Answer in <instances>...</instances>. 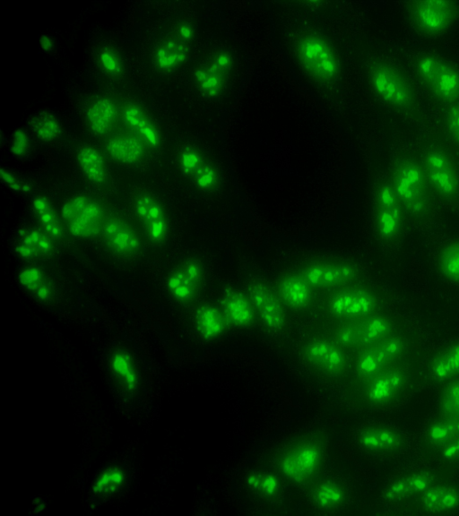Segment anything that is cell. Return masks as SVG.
Returning a JSON list of instances; mask_svg holds the SVG:
<instances>
[{"mask_svg":"<svg viewBox=\"0 0 459 516\" xmlns=\"http://www.w3.org/2000/svg\"><path fill=\"white\" fill-rule=\"evenodd\" d=\"M389 180L408 219L426 224L434 211V195L420 159L413 153L400 154L391 167Z\"/></svg>","mask_w":459,"mask_h":516,"instance_id":"obj_1","label":"cell"},{"mask_svg":"<svg viewBox=\"0 0 459 516\" xmlns=\"http://www.w3.org/2000/svg\"><path fill=\"white\" fill-rule=\"evenodd\" d=\"M416 366L415 357L355 381L353 400L359 408L368 409L385 408L399 402L412 387Z\"/></svg>","mask_w":459,"mask_h":516,"instance_id":"obj_2","label":"cell"},{"mask_svg":"<svg viewBox=\"0 0 459 516\" xmlns=\"http://www.w3.org/2000/svg\"><path fill=\"white\" fill-rule=\"evenodd\" d=\"M325 452V438L319 433H307L281 451L276 459L278 472L290 483L305 484L318 473Z\"/></svg>","mask_w":459,"mask_h":516,"instance_id":"obj_3","label":"cell"},{"mask_svg":"<svg viewBox=\"0 0 459 516\" xmlns=\"http://www.w3.org/2000/svg\"><path fill=\"white\" fill-rule=\"evenodd\" d=\"M415 357V337L404 328L358 351L351 366L358 381Z\"/></svg>","mask_w":459,"mask_h":516,"instance_id":"obj_4","label":"cell"},{"mask_svg":"<svg viewBox=\"0 0 459 516\" xmlns=\"http://www.w3.org/2000/svg\"><path fill=\"white\" fill-rule=\"evenodd\" d=\"M420 159L434 197L447 206H457L459 165L452 153L440 144H431Z\"/></svg>","mask_w":459,"mask_h":516,"instance_id":"obj_5","label":"cell"},{"mask_svg":"<svg viewBox=\"0 0 459 516\" xmlns=\"http://www.w3.org/2000/svg\"><path fill=\"white\" fill-rule=\"evenodd\" d=\"M368 79L377 97L394 109L408 113L416 108V90L399 66L386 60H376L369 66Z\"/></svg>","mask_w":459,"mask_h":516,"instance_id":"obj_6","label":"cell"},{"mask_svg":"<svg viewBox=\"0 0 459 516\" xmlns=\"http://www.w3.org/2000/svg\"><path fill=\"white\" fill-rule=\"evenodd\" d=\"M403 329L404 325L399 317L379 311L362 318L344 321L337 327L334 340L346 351L357 353Z\"/></svg>","mask_w":459,"mask_h":516,"instance_id":"obj_7","label":"cell"},{"mask_svg":"<svg viewBox=\"0 0 459 516\" xmlns=\"http://www.w3.org/2000/svg\"><path fill=\"white\" fill-rule=\"evenodd\" d=\"M414 68L420 81L439 102L448 106L459 101V68L429 52L419 54Z\"/></svg>","mask_w":459,"mask_h":516,"instance_id":"obj_8","label":"cell"},{"mask_svg":"<svg viewBox=\"0 0 459 516\" xmlns=\"http://www.w3.org/2000/svg\"><path fill=\"white\" fill-rule=\"evenodd\" d=\"M406 215L389 178L381 180L374 195L373 223L377 237L384 245L398 244L404 236Z\"/></svg>","mask_w":459,"mask_h":516,"instance_id":"obj_9","label":"cell"},{"mask_svg":"<svg viewBox=\"0 0 459 516\" xmlns=\"http://www.w3.org/2000/svg\"><path fill=\"white\" fill-rule=\"evenodd\" d=\"M405 9L412 28L425 38L445 34L459 19V3L456 1H410Z\"/></svg>","mask_w":459,"mask_h":516,"instance_id":"obj_10","label":"cell"},{"mask_svg":"<svg viewBox=\"0 0 459 516\" xmlns=\"http://www.w3.org/2000/svg\"><path fill=\"white\" fill-rule=\"evenodd\" d=\"M305 366L326 380H335L347 373L350 366L347 351L335 340L315 337L301 348Z\"/></svg>","mask_w":459,"mask_h":516,"instance_id":"obj_11","label":"cell"},{"mask_svg":"<svg viewBox=\"0 0 459 516\" xmlns=\"http://www.w3.org/2000/svg\"><path fill=\"white\" fill-rule=\"evenodd\" d=\"M60 217L68 232L81 239L100 234L106 219L101 204L86 194L67 199L61 206Z\"/></svg>","mask_w":459,"mask_h":516,"instance_id":"obj_12","label":"cell"},{"mask_svg":"<svg viewBox=\"0 0 459 516\" xmlns=\"http://www.w3.org/2000/svg\"><path fill=\"white\" fill-rule=\"evenodd\" d=\"M382 302L376 288L355 282L337 288L329 299L328 307L334 317L348 321L381 311Z\"/></svg>","mask_w":459,"mask_h":516,"instance_id":"obj_13","label":"cell"},{"mask_svg":"<svg viewBox=\"0 0 459 516\" xmlns=\"http://www.w3.org/2000/svg\"><path fill=\"white\" fill-rule=\"evenodd\" d=\"M300 274L313 288L337 289L359 278L357 264L342 258H316L301 265Z\"/></svg>","mask_w":459,"mask_h":516,"instance_id":"obj_14","label":"cell"},{"mask_svg":"<svg viewBox=\"0 0 459 516\" xmlns=\"http://www.w3.org/2000/svg\"><path fill=\"white\" fill-rule=\"evenodd\" d=\"M296 51L301 65L317 81L330 82L340 72L339 61L333 49L321 36H303L298 41Z\"/></svg>","mask_w":459,"mask_h":516,"instance_id":"obj_15","label":"cell"},{"mask_svg":"<svg viewBox=\"0 0 459 516\" xmlns=\"http://www.w3.org/2000/svg\"><path fill=\"white\" fill-rule=\"evenodd\" d=\"M205 271L203 262L197 258H186L176 264L166 278V288L177 303H193L202 291Z\"/></svg>","mask_w":459,"mask_h":516,"instance_id":"obj_16","label":"cell"},{"mask_svg":"<svg viewBox=\"0 0 459 516\" xmlns=\"http://www.w3.org/2000/svg\"><path fill=\"white\" fill-rule=\"evenodd\" d=\"M132 208L147 238L154 245L165 243L169 236L168 213L161 202L152 193L140 190L132 197Z\"/></svg>","mask_w":459,"mask_h":516,"instance_id":"obj_17","label":"cell"},{"mask_svg":"<svg viewBox=\"0 0 459 516\" xmlns=\"http://www.w3.org/2000/svg\"><path fill=\"white\" fill-rule=\"evenodd\" d=\"M178 163L182 174L199 190L213 192L221 185L218 168L195 147L184 146L178 152Z\"/></svg>","mask_w":459,"mask_h":516,"instance_id":"obj_18","label":"cell"},{"mask_svg":"<svg viewBox=\"0 0 459 516\" xmlns=\"http://www.w3.org/2000/svg\"><path fill=\"white\" fill-rule=\"evenodd\" d=\"M101 238L107 250L120 258H131L142 250L141 236L134 227L120 216L106 218Z\"/></svg>","mask_w":459,"mask_h":516,"instance_id":"obj_19","label":"cell"},{"mask_svg":"<svg viewBox=\"0 0 459 516\" xmlns=\"http://www.w3.org/2000/svg\"><path fill=\"white\" fill-rule=\"evenodd\" d=\"M233 69V56L226 50L214 53L195 72L198 90L207 98H217L226 88Z\"/></svg>","mask_w":459,"mask_h":516,"instance_id":"obj_20","label":"cell"},{"mask_svg":"<svg viewBox=\"0 0 459 516\" xmlns=\"http://www.w3.org/2000/svg\"><path fill=\"white\" fill-rule=\"evenodd\" d=\"M248 296L267 328L280 331L285 326L287 322L285 304L276 289L264 281L255 280L249 285Z\"/></svg>","mask_w":459,"mask_h":516,"instance_id":"obj_21","label":"cell"},{"mask_svg":"<svg viewBox=\"0 0 459 516\" xmlns=\"http://www.w3.org/2000/svg\"><path fill=\"white\" fill-rule=\"evenodd\" d=\"M357 443L368 452L390 455L403 450L407 442L403 434L391 426L370 424L360 428Z\"/></svg>","mask_w":459,"mask_h":516,"instance_id":"obj_22","label":"cell"},{"mask_svg":"<svg viewBox=\"0 0 459 516\" xmlns=\"http://www.w3.org/2000/svg\"><path fill=\"white\" fill-rule=\"evenodd\" d=\"M438 480V475L431 469L412 470L392 480L386 486L384 495L392 503L414 500Z\"/></svg>","mask_w":459,"mask_h":516,"instance_id":"obj_23","label":"cell"},{"mask_svg":"<svg viewBox=\"0 0 459 516\" xmlns=\"http://www.w3.org/2000/svg\"><path fill=\"white\" fill-rule=\"evenodd\" d=\"M414 500L416 508L423 513L450 512L459 508V485L438 480Z\"/></svg>","mask_w":459,"mask_h":516,"instance_id":"obj_24","label":"cell"},{"mask_svg":"<svg viewBox=\"0 0 459 516\" xmlns=\"http://www.w3.org/2000/svg\"><path fill=\"white\" fill-rule=\"evenodd\" d=\"M425 372L430 383L440 386L459 378V340L435 351L427 360Z\"/></svg>","mask_w":459,"mask_h":516,"instance_id":"obj_25","label":"cell"},{"mask_svg":"<svg viewBox=\"0 0 459 516\" xmlns=\"http://www.w3.org/2000/svg\"><path fill=\"white\" fill-rule=\"evenodd\" d=\"M121 116L134 135L147 148H158L161 142L160 128L149 112L140 104L127 101L121 107Z\"/></svg>","mask_w":459,"mask_h":516,"instance_id":"obj_26","label":"cell"},{"mask_svg":"<svg viewBox=\"0 0 459 516\" xmlns=\"http://www.w3.org/2000/svg\"><path fill=\"white\" fill-rule=\"evenodd\" d=\"M189 53V43L172 34L160 40L154 47L152 63L158 73L169 74L186 63Z\"/></svg>","mask_w":459,"mask_h":516,"instance_id":"obj_27","label":"cell"},{"mask_svg":"<svg viewBox=\"0 0 459 516\" xmlns=\"http://www.w3.org/2000/svg\"><path fill=\"white\" fill-rule=\"evenodd\" d=\"M121 116V108L109 96L101 95L94 98L87 106L85 112L89 129L97 135L109 133Z\"/></svg>","mask_w":459,"mask_h":516,"instance_id":"obj_28","label":"cell"},{"mask_svg":"<svg viewBox=\"0 0 459 516\" xmlns=\"http://www.w3.org/2000/svg\"><path fill=\"white\" fill-rule=\"evenodd\" d=\"M313 288L300 272H286L278 281L276 290L288 307L295 311H303L313 301Z\"/></svg>","mask_w":459,"mask_h":516,"instance_id":"obj_29","label":"cell"},{"mask_svg":"<svg viewBox=\"0 0 459 516\" xmlns=\"http://www.w3.org/2000/svg\"><path fill=\"white\" fill-rule=\"evenodd\" d=\"M222 312L230 324L246 328L256 321L257 313L248 295L238 289L226 292L221 301Z\"/></svg>","mask_w":459,"mask_h":516,"instance_id":"obj_30","label":"cell"},{"mask_svg":"<svg viewBox=\"0 0 459 516\" xmlns=\"http://www.w3.org/2000/svg\"><path fill=\"white\" fill-rule=\"evenodd\" d=\"M14 251L24 259L48 257L55 251L54 240L42 228H22L19 232Z\"/></svg>","mask_w":459,"mask_h":516,"instance_id":"obj_31","label":"cell"},{"mask_svg":"<svg viewBox=\"0 0 459 516\" xmlns=\"http://www.w3.org/2000/svg\"><path fill=\"white\" fill-rule=\"evenodd\" d=\"M459 437V418L439 415L432 419L423 434L426 450L437 452Z\"/></svg>","mask_w":459,"mask_h":516,"instance_id":"obj_32","label":"cell"},{"mask_svg":"<svg viewBox=\"0 0 459 516\" xmlns=\"http://www.w3.org/2000/svg\"><path fill=\"white\" fill-rule=\"evenodd\" d=\"M108 156L122 165H137L146 157V145L135 135H117L105 144Z\"/></svg>","mask_w":459,"mask_h":516,"instance_id":"obj_33","label":"cell"},{"mask_svg":"<svg viewBox=\"0 0 459 516\" xmlns=\"http://www.w3.org/2000/svg\"><path fill=\"white\" fill-rule=\"evenodd\" d=\"M109 369L120 386L127 392H134L140 385V374L133 356L117 349L109 357Z\"/></svg>","mask_w":459,"mask_h":516,"instance_id":"obj_34","label":"cell"},{"mask_svg":"<svg viewBox=\"0 0 459 516\" xmlns=\"http://www.w3.org/2000/svg\"><path fill=\"white\" fill-rule=\"evenodd\" d=\"M76 161L85 178L91 184L102 185L108 178V168L102 154L93 146L81 145L76 150Z\"/></svg>","mask_w":459,"mask_h":516,"instance_id":"obj_35","label":"cell"},{"mask_svg":"<svg viewBox=\"0 0 459 516\" xmlns=\"http://www.w3.org/2000/svg\"><path fill=\"white\" fill-rule=\"evenodd\" d=\"M311 498L318 509L332 512L343 506L348 499V492L341 481L327 478L315 485Z\"/></svg>","mask_w":459,"mask_h":516,"instance_id":"obj_36","label":"cell"},{"mask_svg":"<svg viewBox=\"0 0 459 516\" xmlns=\"http://www.w3.org/2000/svg\"><path fill=\"white\" fill-rule=\"evenodd\" d=\"M226 317L222 310L211 304L198 305L194 313L195 327L201 337L212 340L219 337L226 329Z\"/></svg>","mask_w":459,"mask_h":516,"instance_id":"obj_37","label":"cell"},{"mask_svg":"<svg viewBox=\"0 0 459 516\" xmlns=\"http://www.w3.org/2000/svg\"><path fill=\"white\" fill-rule=\"evenodd\" d=\"M20 285L41 302H49L54 297V287L47 274L39 267L27 266L18 274Z\"/></svg>","mask_w":459,"mask_h":516,"instance_id":"obj_38","label":"cell"},{"mask_svg":"<svg viewBox=\"0 0 459 516\" xmlns=\"http://www.w3.org/2000/svg\"><path fill=\"white\" fill-rule=\"evenodd\" d=\"M32 209L41 226V228L54 240L64 236V223L51 202L44 195H37L32 199Z\"/></svg>","mask_w":459,"mask_h":516,"instance_id":"obj_39","label":"cell"},{"mask_svg":"<svg viewBox=\"0 0 459 516\" xmlns=\"http://www.w3.org/2000/svg\"><path fill=\"white\" fill-rule=\"evenodd\" d=\"M436 264L445 280L459 284V238L444 244L438 249Z\"/></svg>","mask_w":459,"mask_h":516,"instance_id":"obj_40","label":"cell"},{"mask_svg":"<svg viewBox=\"0 0 459 516\" xmlns=\"http://www.w3.org/2000/svg\"><path fill=\"white\" fill-rule=\"evenodd\" d=\"M126 481L125 470L117 465H111L102 469L94 478L91 491L97 496L112 495L125 486Z\"/></svg>","mask_w":459,"mask_h":516,"instance_id":"obj_41","label":"cell"},{"mask_svg":"<svg viewBox=\"0 0 459 516\" xmlns=\"http://www.w3.org/2000/svg\"><path fill=\"white\" fill-rule=\"evenodd\" d=\"M247 486L256 494L266 500H274L281 492L278 476L266 470H254L246 477Z\"/></svg>","mask_w":459,"mask_h":516,"instance_id":"obj_42","label":"cell"},{"mask_svg":"<svg viewBox=\"0 0 459 516\" xmlns=\"http://www.w3.org/2000/svg\"><path fill=\"white\" fill-rule=\"evenodd\" d=\"M30 127L34 136L44 142L56 141L62 134L59 120L47 110L36 113L30 120Z\"/></svg>","mask_w":459,"mask_h":516,"instance_id":"obj_43","label":"cell"},{"mask_svg":"<svg viewBox=\"0 0 459 516\" xmlns=\"http://www.w3.org/2000/svg\"><path fill=\"white\" fill-rule=\"evenodd\" d=\"M96 63L100 72L111 79L124 76L125 63L119 51L109 44L100 46L96 51Z\"/></svg>","mask_w":459,"mask_h":516,"instance_id":"obj_44","label":"cell"},{"mask_svg":"<svg viewBox=\"0 0 459 516\" xmlns=\"http://www.w3.org/2000/svg\"><path fill=\"white\" fill-rule=\"evenodd\" d=\"M437 407V414L459 418V378L441 385Z\"/></svg>","mask_w":459,"mask_h":516,"instance_id":"obj_45","label":"cell"},{"mask_svg":"<svg viewBox=\"0 0 459 516\" xmlns=\"http://www.w3.org/2000/svg\"><path fill=\"white\" fill-rule=\"evenodd\" d=\"M443 123L450 141L459 150V101L446 106Z\"/></svg>","mask_w":459,"mask_h":516,"instance_id":"obj_46","label":"cell"},{"mask_svg":"<svg viewBox=\"0 0 459 516\" xmlns=\"http://www.w3.org/2000/svg\"><path fill=\"white\" fill-rule=\"evenodd\" d=\"M30 140L22 129H16L11 138L10 151L17 158L25 157L30 150Z\"/></svg>","mask_w":459,"mask_h":516,"instance_id":"obj_47","label":"cell"},{"mask_svg":"<svg viewBox=\"0 0 459 516\" xmlns=\"http://www.w3.org/2000/svg\"><path fill=\"white\" fill-rule=\"evenodd\" d=\"M440 462L446 467L459 466V437L437 452Z\"/></svg>","mask_w":459,"mask_h":516,"instance_id":"obj_48","label":"cell"},{"mask_svg":"<svg viewBox=\"0 0 459 516\" xmlns=\"http://www.w3.org/2000/svg\"><path fill=\"white\" fill-rule=\"evenodd\" d=\"M0 173L4 184L12 190L20 193H30L31 191V185L28 182L24 181L10 170L2 168Z\"/></svg>","mask_w":459,"mask_h":516,"instance_id":"obj_49","label":"cell"},{"mask_svg":"<svg viewBox=\"0 0 459 516\" xmlns=\"http://www.w3.org/2000/svg\"><path fill=\"white\" fill-rule=\"evenodd\" d=\"M173 34L180 39L190 43L195 37V29L190 22H180L175 27Z\"/></svg>","mask_w":459,"mask_h":516,"instance_id":"obj_50","label":"cell"},{"mask_svg":"<svg viewBox=\"0 0 459 516\" xmlns=\"http://www.w3.org/2000/svg\"><path fill=\"white\" fill-rule=\"evenodd\" d=\"M39 46L45 52H50L54 47V41L48 34H42L39 37Z\"/></svg>","mask_w":459,"mask_h":516,"instance_id":"obj_51","label":"cell"}]
</instances>
